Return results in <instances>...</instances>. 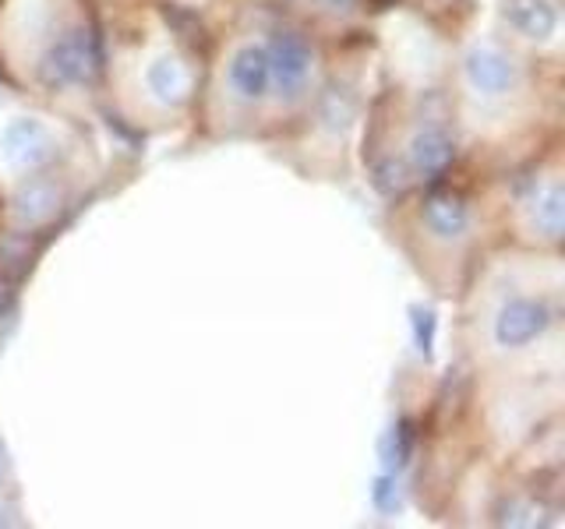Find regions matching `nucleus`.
I'll return each instance as SVG.
<instances>
[{
    "label": "nucleus",
    "mask_w": 565,
    "mask_h": 529,
    "mask_svg": "<svg viewBox=\"0 0 565 529\" xmlns=\"http://www.w3.org/2000/svg\"><path fill=\"white\" fill-rule=\"evenodd\" d=\"M99 43L93 29H67L61 40H53L40 57V82L46 88H71L88 85L99 75Z\"/></svg>",
    "instance_id": "f257e3e1"
},
{
    "label": "nucleus",
    "mask_w": 565,
    "mask_h": 529,
    "mask_svg": "<svg viewBox=\"0 0 565 529\" xmlns=\"http://www.w3.org/2000/svg\"><path fill=\"white\" fill-rule=\"evenodd\" d=\"M547 325H552V307H547L544 300L516 296L499 311V317H494V339L505 349H520L526 343H534L537 335H544Z\"/></svg>",
    "instance_id": "f03ea898"
},
{
    "label": "nucleus",
    "mask_w": 565,
    "mask_h": 529,
    "mask_svg": "<svg viewBox=\"0 0 565 529\" xmlns=\"http://www.w3.org/2000/svg\"><path fill=\"white\" fill-rule=\"evenodd\" d=\"M0 145H4V155L14 166L25 170L50 163L53 152H57V141H53L50 128L35 117H14L4 128V134H0Z\"/></svg>",
    "instance_id": "7ed1b4c3"
},
{
    "label": "nucleus",
    "mask_w": 565,
    "mask_h": 529,
    "mask_svg": "<svg viewBox=\"0 0 565 529\" xmlns=\"http://www.w3.org/2000/svg\"><path fill=\"white\" fill-rule=\"evenodd\" d=\"M265 53H269V71H273V82L279 85V93L297 96L311 71V46L300 40L297 32H279Z\"/></svg>",
    "instance_id": "20e7f679"
},
{
    "label": "nucleus",
    "mask_w": 565,
    "mask_h": 529,
    "mask_svg": "<svg viewBox=\"0 0 565 529\" xmlns=\"http://www.w3.org/2000/svg\"><path fill=\"white\" fill-rule=\"evenodd\" d=\"M467 78L477 93L484 96H505L512 85H516V64H512L505 53L491 50V46H477L467 53Z\"/></svg>",
    "instance_id": "39448f33"
},
{
    "label": "nucleus",
    "mask_w": 565,
    "mask_h": 529,
    "mask_svg": "<svg viewBox=\"0 0 565 529\" xmlns=\"http://www.w3.org/2000/svg\"><path fill=\"white\" fill-rule=\"evenodd\" d=\"M269 82H273V71H269V53L265 46L247 43L234 53L230 61V85L241 99H262L269 93Z\"/></svg>",
    "instance_id": "423d86ee"
},
{
    "label": "nucleus",
    "mask_w": 565,
    "mask_h": 529,
    "mask_svg": "<svg viewBox=\"0 0 565 529\" xmlns=\"http://www.w3.org/2000/svg\"><path fill=\"white\" fill-rule=\"evenodd\" d=\"M505 22L516 29L526 40H552L558 29V11L552 0H502Z\"/></svg>",
    "instance_id": "0eeeda50"
},
{
    "label": "nucleus",
    "mask_w": 565,
    "mask_h": 529,
    "mask_svg": "<svg viewBox=\"0 0 565 529\" xmlns=\"http://www.w3.org/2000/svg\"><path fill=\"white\" fill-rule=\"evenodd\" d=\"M456 159V145L446 128H438V123H428V128H420L411 141V163L417 173L424 176H441Z\"/></svg>",
    "instance_id": "6e6552de"
},
{
    "label": "nucleus",
    "mask_w": 565,
    "mask_h": 529,
    "mask_svg": "<svg viewBox=\"0 0 565 529\" xmlns=\"http://www.w3.org/2000/svg\"><path fill=\"white\" fill-rule=\"evenodd\" d=\"M61 202H64V191L57 184L43 181V176H32V181H25L14 194V216L29 226H43L61 212Z\"/></svg>",
    "instance_id": "1a4fd4ad"
},
{
    "label": "nucleus",
    "mask_w": 565,
    "mask_h": 529,
    "mask_svg": "<svg viewBox=\"0 0 565 529\" xmlns=\"http://www.w3.org/2000/svg\"><path fill=\"white\" fill-rule=\"evenodd\" d=\"M424 223H428V229L435 237L452 240L470 226L467 202L459 198V194H452V191H435L431 198L424 202Z\"/></svg>",
    "instance_id": "9d476101"
},
{
    "label": "nucleus",
    "mask_w": 565,
    "mask_h": 529,
    "mask_svg": "<svg viewBox=\"0 0 565 529\" xmlns=\"http://www.w3.org/2000/svg\"><path fill=\"white\" fill-rule=\"evenodd\" d=\"M146 78H149V88L156 93V99H159V102H170V106L184 102L188 88H191V78H188L184 64H181V61H173V57H159V61H152Z\"/></svg>",
    "instance_id": "9b49d317"
},
{
    "label": "nucleus",
    "mask_w": 565,
    "mask_h": 529,
    "mask_svg": "<svg viewBox=\"0 0 565 529\" xmlns=\"http://www.w3.org/2000/svg\"><path fill=\"white\" fill-rule=\"evenodd\" d=\"M534 223H537V229H541L544 237H552V240L562 237V226H565V191L558 184H552L537 198Z\"/></svg>",
    "instance_id": "f8f14e48"
},
{
    "label": "nucleus",
    "mask_w": 565,
    "mask_h": 529,
    "mask_svg": "<svg viewBox=\"0 0 565 529\" xmlns=\"http://www.w3.org/2000/svg\"><path fill=\"white\" fill-rule=\"evenodd\" d=\"M318 114H322L329 131H343L353 120V114H358V99H353V93L347 85H329L326 96H322V110Z\"/></svg>",
    "instance_id": "ddd939ff"
},
{
    "label": "nucleus",
    "mask_w": 565,
    "mask_h": 529,
    "mask_svg": "<svg viewBox=\"0 0 565 529\" xmlns=\"http://www.w3.org/2000/svg\"><path fill=\"white\" fill-rule=\"evenodd\" d=\"M371 181H375V187L382 194H388V198H396V194H406L414 184V173H411V163H403V159L388 155L382 159V163H375V170H371Z\"/></svg>",
    "instance_id": "4468645a"
},
{
    "label": "nucleus",
    "mask_w": 565,
    "mask_h": 529,
    "mask_svg": "<svg viewBox=\"0 0 565 529\" xmlns=\"http://www.w3.org/2000/svg\"><path fill=\"white\" fill-rule=\"evenodd\" d=\"M411 445H414V431L411 423H399V428L388 431V438L382 441V458H385V469L396 473L406 466V458H411Z\"/></svg>",
    "instance_id": "2eb2a0df"
},
{
    "label": "nucleus",
    "mask_w": 565,
    "mask_h": 529,
    "mask_svg": "<svg viewBox=\"0 0 565 529\" xmlns=\"http://www.w3.org/2000/svg\"><path fill=\"white\" fill-rule=\"evenodd\" d=\"M414 332H417L420 353H431V343H435V314L424 311V307H414Z\"/></svg>",
    "instance_id": "dca6fc26"
},
{
    "label": "nucleus",
    "mask_w": 565,
    "mask_h": 529,
    "mask_svg": "<svg viewBox=\"0 0 565 529\" xmlns=\"http://www.w3.org/2000/svg\"><path fill=\"white\" fill-rule=\"evenodd\" d=\"M11 296H14V290H11V279L0 272V314H4L8 307H11Z\"/></svg>",
    "instance_id": "f3484780"
},
{
    "label": "nucleus",
    "mask_w": 565,
    "mask_h": 529,
    "mask_svg": "<svg viewBox=\"0 0 565 529\" xmlns=\"http://www.w3.org/2000/svg\"><path fill=\"white\" fill-rule=\"evenodd\" d=\"M8 469H11V463H8V452H4V445H0V484L8 481Z\"/></svg>",
    "instance_id": "a211bd4d"
},
{
    "label": "nucleus",
    "mask_w": 565,
    "mask_h": 529,
    "mask_svg": "<svg viewBox=\"0 0 565 529\" xmlns=\"http://www.w3.org/2000/svg\"><path fill=\"white\" fill-rule=\"evenodd\" d=\"M8 522H11V519H8V511H4V508H0V526H8Z\"/></svg>",
    "instance_id": "6ab92c4d"
},
{
    "label": "nucleus",
    "mask_w": 565,
    "mask_h": 529,
    "mask_svg": "<svg viewBox=\"0 0 565 529\" xmlns=\"http://www.w3.org/2000/svg\"><path fill=\"white\" fill-rule=\"evenodd\" d=\"M379 4H393V0H379Z\"/></svg>",
    "instance_id": "aec40b11"
}]
</instances>
